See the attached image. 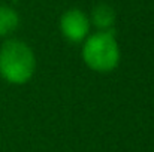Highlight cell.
Listing matches in <instances>:
<instances>
[{
    "label": "cell",
    "instance_id": "cell-3",
    "mask_svg": "<svg viewBox=\"0 0 154 152\" xmlns=\"http://www.w3.org/2000/svg\"><path fill=\"white\" fill-rule=\"evenodd\" d=\"M90 25V18L81 9H69L60 18L61 34L73 43H79L88 37Z\"/></svg>",
    "mask_w": 154,
    "mask_h": 152
},
{
    "label": "cell",
    "instance_id": "cell-2",
    "mask_svg": "<svg viewBox=\"0 0 154 152\" xmlns=\"http://www.w3.org/2000/svg\"><path fill=\"white\" fill-rule=\"evenodd\" d=\"M120 46L114 31H97L88 36L82 46L84 63L94 72H112L120 63Z\"/></svg>",
    "mask_w": 154,
    "mask_h": 152
},
{
    "label": "cell",
    "instance_id": "cell-1",
    "mask_svg": "<svg viewBox=\"0 0 154 152\" xmlns=\"http://www.w3.org/2000/svg\"><path fill=\"white\" fill-rule=\"evenodd\" d=\"M36 58L32 48L20 39H8L0 48V76L14 85L26 84L35 73Z\"/></svg>",
    "mask_w": 154,
    "mask_h": 152
},
{
    "label": "cell",
    "instance_id": "cell-5",
    "mask_svg": "<svg viewBox=\"0 0 154 152\" xmlns=\"http://www.w3.org/2000/svg\"><path fill=\"white\" fill-rule=\"evenodd\" d=\"M20 25V15L9 6H0V37L11 34Z\"/></svg>",
    "mask_w": 154,
    "mask_h": 152
},
{
    "label": "cell",
    "instance_id": "cell-4",
    "mask_svg": "<svg viewBox=\"0 0 154 152\" xmlns=\"http://www.w3.org/2000/svg\"><path fill=\"white\" fill-rule=\"evenodd\" d=\"M117 19V13L114 10V7L108 3H97L93 10H91V16H90V22H93V25L96 28H99V31H114V24Z\"/></svg>",
    "mask_w": 154,
    "mask_h": 152
}]
</instances>
